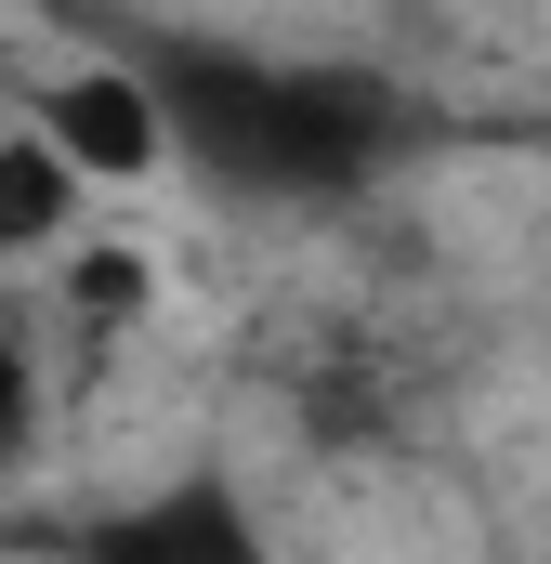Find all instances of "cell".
<instances>
[{"instance_id": "1", "label": "cell", "mask_w": 551, "mask_h": 564, "mask_svg": "<svg viewBox=\"0 0 551 564\" xmlns=\"http://www.w3.org/2000/svg\"><path fill=\"white\" fill-rule=\"evenodd\" d=\"M171 171H197L210 197H263V210H328L355 184H381L408 158L420 106L381 66H315V53H250V40H171L144 53Z\"/></svg>"}, {"instance_id": "2", "label": "cell", "mask_w": 551, "mask_h": 564, "mask_svg": "<svg viewBox=\"0 0 551 564\" xmlns=\"http://www.w3.org/2000/svg\"><path fill=\"white\" fill-rule=\"evenodd\" d=\"M40 132H53V158H66L79 184H144V171H171V119H158V79H144V66H66V79L40 93Z\"/></svg>"}, {"instance_id": "3", "label": "cell", "mask_w": 551, "mask_h": 564, "mask_svg": "<svg viewBox=\"0 0 551 564\" xmlns=\"http://www.w3.org/2000/svg\"><path fill=\"white\" fill-rule=\"evenodd\" d=\"M79 171L53 158V132L26 119V132H0V263H40V250H66L79 237Z\"/></svg>"}, {"instance_id": "4", "label": "cell", "mask_w": 551, "mask_h": 564, "mask_svg": "<svg viewBox=\"0 0 551 564\" xmlns=\"http://www.w3.org/2000/svg\"><path fill=\"white\" fill-rule=\"evenodd\" d=\"M106 552H250V525H237L224 499H158L132 525H106Z\"/></svg>"}, {"instance_id": "5", "label": "cell", "mask_w": 551, "mask_h": 564, "mask_svg": "<svg viewBox=\"0 0 551 564\" xmlns=\"http://www.w3.org/2000/svg\"><path fill=\"white\" fill-rule=\"evenodd\" d=\"M13 433H26V368L0 355V459H13Z\"/></svg>"}]
</instances>
